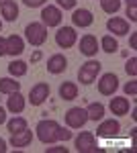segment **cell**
Here are the masks:
<instances>
[{"label":"cell","instance_id":"cell-7","mask_svg":"<svg viewBox=\"0 0 137 153\" xmlns=\"http://www.w3.org/2000/svg\"><path fill=\"white\" fill-rule=\"evenodd\" d=\"M49 92H51V88H49L47 82L35 84L33 88H31V92H29V102H31V106H41L49 98Z\"/></svg>","mask_w":137,"mask_h":153},{"label":"cell","instance_id":"cell-31","mask_svg":"<svg viewBox=\"0 0 137 153\" xmlns=\"http://www.w3.org/2000/svg\"><path fill=\"white\" fill-rule=\"evenodd\" d=\"M125 94H129V96H135L137 94V82H135V80H131V82L125 84Z\"/></svg>","mask_w":137,"mask_h":153},{"label":"cell","instance_id":"cell-13","mask_svg":"<svg viewBox=\"0 0 137 153\" xmlns=\"http://www.w3.org/2000/svg\"><path fill=\"white\" fill-rule=\"evenodd\" d=\"M66 68H68V59H66L64 53H53L51 57L47 59V71H49V74H53V76L64 74Z\"/></svg>","mask_w":137,"mask_h":153},{"label":"cell","instance_id":"cell-33","mask_svg":"<svg viewBox=\"0 0 137 153\" xmlns=\"http://www.w3.org/2000/svg\"><path fill=\"white\" fill-rule=\"evenodd\" d=\"M47 153H68L66 147H47Z\"/></svg>","mask_w":137,"mask_h":153},{"label":"cell","instance_id":"cell-41","mask_svg":"<svg viewBox=\"0 0 137 153\" xmlns=\"http://www.w3.org/2000/svg\"><path fill=\"white\" fill-rule=\"evenodd\" d=\"M0 31H2V21H0Z\"/></svg>","mask_w":137,"mask_h":153},{"label":"cell","instance_id":"cell-14","mask_svg":"<svg viewBox=\"0 0 137 153\" xmlns=\"http://www.w3.org/2000/svg\"><path fill=\"white\" fill-rule=\"evenodd\" d=\"M72 23H74V27L86 29V27H90L94 23V16H92V12L88 8H76L72 12Z\"/></svg>","mask_w":137,"mask_h":153},{"label":"cell","instance_id":"cell-17","mask_svg":"<svg viewBox=\"0 0 137 153\" xmlns=\"http://www.w3.org/2000/svg\"><path fill=\"white\" fill-rule=\"evenodd\" d=\"M23 51H25V41H23V37H19V35L6 37V55L16 57V55H21Z\"/></svg>","mask_w":137,"mask_h":153},{"label":"cell","instance_id":"cell-3","mask_svg":"<svg viewBox=\"0 0 137 153\" xmlns=\"http://www.w3.org/2000/svg\"><path fill=\"white\" fill-rule=\"evenodd\" d=\"M100 70H103V63L98 59H88L86 63H82V68L78 70V80H80V84H84V86L92 84L96 80V76L100 74Z\"/></svg>","mask_w":137,"mask_h":153},{"label":"cell","instance_id":"cell-38","mask_svg":"<svg viewBox=\"0 0 137 153\" xmlns=\"http://www.w3.org/2000/svg\"><path fill=\"white\" fill-rule=\"evenodd\" d=\"M6 151H8V147H6V141L0 137V153H6Z\"/></svg>","mask_w":137,"mask_h":153},{"label":"cell","instance_id":"cell-28","mask_svg":"<svg viewBox=\"0 0 137 153\" xmlns=\"http://www.w3.org/2000/svg\"><path fill=\"white\" fill-rule=\"evenodd\" d=\"M74 135H72V131H70V127H59V131H57V141H70Z\"/></svg>","mask_w":137,"mask_h":153},{"label":"cell","instance_id":"cell-5","mask_svg":"<svg viewBox=\"0 0 137 153\" xmlns=\"http://www.w3.org/2000/svg\"><path fill=\"white\" fill-rule=\"evenodd\" d=\"M74 145H76V151L78 153H94L98 151V145H96V139L90 131H82L80 135L74 139Z\"/></svg>","mask_w":137,"mask_h":153},{"label":"cell","instance_id":"cell-15","mask_svg":"<svg viewBox=\"0 0 137 153\" xmlns=\"http://www.w3.org/2000/svg\"><path fill=\"white\" fill-rule=\"evenodd\" d=\"M25 106H27V98L21 94V90L8 94V100H6V108H8V112H12V114H21V112L25 110Z\"/></svg>","mask_w":137,"mask_h":153},{"label":"cell","instance_id":"cell-4","mask_svg":"<svg viewBox=\"0 0 137 153\" xmlns=\"http://www.w3.org/2000/svg\"><path fill=\"white\" fill-rule=\"evenodd\" d=\"M76 41H78V33H76V29L74 27H59L55 33V43L57 47L61 49H70L76 45Z\"/></svg>","mask_w":137,"mask_h":153},{"label":"cell","instance_id":"cell-36","mask_svg":"<svg viewBox=\"0 0 137 153\" xmlns=\"http://www.w3.org/2000/svg\"><path fill=\"white\" fill-rule=\"evenodd\" d=\"M129 45H131V49L137 47V33H135V31H133V33H131V37H129Z\"/></svg>","mask_w":137,"mask_h":153},{"label":"cell","instance_id":"cell-30","mask_svg":"<svg viewBox=\"0 0 137 153\" xmlns=\"http://www.w3.org/2000/svg\"><path fill=\"white\" fill-rule=\"evenodd\" d=\"M23 4L29 8H43L47 4V0H23Z\"/></svg>","mask_w":137,"mask_h":153},{"label":"cell","instance_id":"cell-16","mask_svg":"<svg viewBox=\"0 0 137 153\" xmlns=\"http://www.w3.org/2000/svg\"><path fill=\"white\" fill-rule=\"evenodd\" d=\"M109 108L117 117H125V114H129V100H127L125 96H113Z\"/></svg>","mask_w":137,"mask_h":153},{"label":"cell","instance_id":"cell-32","mask_svg":"<svg viewBox=\"0 0 137 153\" xmlns=\"http://www.w3.org/2000/svg\"><path fill=\"white\" fill-rule=\"evenodd\" d=\"M127 16H129V21H131V23H137V4L127 6Z\"/></svg>","mask_w":137,"mask_h":153},{"label":"cell","instance_id":"cell-39","mask_svg":"<svg viewBox=\"0 0 137 153\" xmlns=\"http://www.w3.org/2000/svg\"><path fill=\"white\" fill-rule=\"evenodd\" d=\"M127 2V6H131V4H137V0H125Z\"/></svg>","mask_w":137,"mask_h":153},{"label":"cell","instance_id":"cell-9","mask_svg":"<svg viewBox=\"0 0 137 153\" xmlns=\"http://www.w3.org/2000/svg\"><path fill=\"white\" fill-rule=\"evenodd\" d=\"M119 88V78L115 76L113 71L111 74H103L100 80H98V92L103 96H113Z\"/></svg>","mask_w":137,"mask_h":153},{"label":"cell","instance_id":"cell-27","mask_svg":"<svg viewBox=\"0 0 137 153\" xmlns=\"http://www.w3.org/2000/svg\"><path fill=\"white\" fill-rule=\"evenodd\" d=\"M125 71L131 76V78H135V76H137V57H129V59H127Z\"/></svg>","mask_w":137,"mask_h":153},{"label":"cell","instance_id":"cell-12","mask_svg":"<svg viewBox=\"0 0 137 153\" xmlns=\"http://www.w3.org/2000/svg\"><path fill=\"white\" fill-rule=\"evenodd\" d=\"M98 51H100V45H98V39H96L94 35H84L80 39V53L82 55L94 57Z\"/></svg>","mask_w":137,"mask_h":153},{"label":"cell","instance_id":"cell-19","mask_svg":"<svg viewBox=\"0 0 137 153\" xmlns=\"http://www.w3.org/2000/svg\"><path fill=\"white\" fill-rule=\"evenodd\" d=\"M31 141H33V131H29V129L10 135V147H19V149L21 147H29Z\"/></svg>","mask_w":137,"mask_h":153},{"label":"cell","instance_id":"cell-18","mask_svg":"<svg viewBox=\"0 0 137 153\" xmlns=\"http://www.w3.org/2000/svg\"><path fill=\"white\" fill-rule=\"evenodd\" d=\"M0 16L4 21H8V23H14L19 19V4L14 0H8V2L0 4Z\"/></svg>","mask_w":137,"mask_h":153},{"label":"cell","instance_id":"cell-22","mask_svg":"<svg viewBox=\"0 0 137 153\" xmlns=\"http://www.w3.org/2000/svg\"><path fill=\"white\" fill-rule=\"evenodd\" d=\"M21 90V82H16L14 78H0V94H12Z\"/></svg>","mask_w":137,"mask_h":153},{"label":"cell","instance_id":"cell-11","mask_svg":"<svg viewBox=\"0 0 137 153\" xmlns=\"http://www.w3.org/2000/svg\"><path fill=\"white\" fill-rule=\"evenodd\" d=\"M106 29H109V33H113L115 37L129 35V21H127V19H121V16H111V19L106 21Z\"/></svg>","mask_w":137,"mask_h":153},{"label":"cell","instance_id":"cell-37","mask_svg":"<svg viewBox=\"0 0 137 153\" xmlns=\"http://www.w3.org/2000/svg\"><path fill=\"white\" fill-rule=\"evenodd\" d=\"M4 123H6V110L0 106V125H4Z\"/></svg>","mask_w":137,"mask_h":153},{"label":"cell","instance_id":"cell-29","mask_svg":"<svg viewBox=\"0 0 137 153\" xmlns=\"http://www.w3.org/2000/svg\"><path fill=\"white\" fill-rule=\"evenodd\" d=\"M57 8L74 10V8H76V0H57Z\"/></svg>","mask_w":137,"mask_h":153},{"label":"cell","instance_id":"cell-6","mask_svg":"<svg viewBox=\"0 0 137 153\" xmlns=\"http://www.w3.org/2000/svg\"><path fill=\"white\" fill-rule=\"evenodd\" d=\"M86 123H88L86 108H80V106H72L68 112H66V125H68L70 129H82Z\"/></svg>","mask_w":137,"mask_h":153},{"label":"cell","instance_id":"cell-24","mask_svg":"<svg viewBox=\"0 0 137 153\" xmlns=\"http://www.w3.org/2000/svg\"><path fill=\"white\" fill-rule=\"evenodd\" d=\"M98 45L103 49L104 53H115L117 49H119V41H117V37L113 35H104L100 41H98Z\"/></svg>","mask_w":137,"mask_h":153},{"label":"cell","instance_id":"cell-25","mask_svg":"<svg viewBox=\"0 0 137 153\" xmlns=\"http://www.w3.org/2000/svg\"><path fill=\"white\" fill-rule=\"evenodd\" d=\"M6 129H8V133L10 135H14V133H21V131L27 129V120H25L23 117H12L8 123H6Z\"/></svg>","mask_w":137,"mask_h":153},{"label":"cell","instance_id":"cell-8","mask_svg":"<svg viewBox=\"0 0 137 153\" xmlns=\"http://www.w3.org/2000/svg\"><path fill=\"white\" fill-rule=\"evenodd\" d=\"M61 19H64V14H61V8H57V6H43V10H41V23L45 25V27H59L61 25Z\"/></svg>","mask_w":137,"mask_h":153},{"label":"cell","instance_id":"cell-21","mask_svg":"<svg viewBox=\"0 0 137 153\" xmlns=\"http://www.w3.org/2000/svg\"><path fill=\"white\" fill-rule=\"evenodd\" d=\"M86 114H88V120H103L104 118V104L103 102H90L88 108H86Z\"/></svg>","mask_w":137,"mask_h":153},{"label":"cell","instance_id":"cell-35","mask_svg":"<svg viewBox=\"0 0 137 153\" xmlns=\"http://www.w3.org/2000/svg\"><path fill=\"white\" fill-rule=\"evenodd\" d=\"M41 57H43V53H41L39 49H37V51H33V55H31V63H37Z\"/></svg>","mask_w":137,"mask_h":153},{"label":"cell","instance_id":"cell-1","mask_svg":"<svg viewBox=\"0 0 137 153\" xmlns=\"http://www.w3.org/2000/svg\"><path fill=\"white\" fill-rule=\"evenodd\" d=\"M37 139L43 143V145H51V143L57 141V131H59V123L51 120V118H43L37 123Z\"/></svg>","mask_w":137,"mask_h":153},{"label":"cell","instance_id":"cell-23","mask_svg":"<svg viewBox=\"0 0 137 153\" xmlns=\"http://www.w3.org/2000/svg\"><path fill=\"white\" fill-rule=\"evenodd\" d=\"M27 70H29V65L23 59H14L12 63H8V74H10L12 78H23L25 74H27Z\"/></svg>","mask_w":137,"mask_h":153},{"label":"cell","instance_id":"cell-34","mask_svg":"<svg viewBox=\"0 0 137 153\" xmlns=\"http://www.w3.org/2000/svg\"><path fill=\"white\" fill-rule=\"evenodd\" d=\"M2 55H6V39L4 37H0V57Z\"/></svg>","mask_w":137,"mask_h":153},{"label":"cell","instance_id":"cell-26","mask_svg":"<svg viewBox=\"0 0 137 153\" xmlns=\"http://www.w3.org/2000/svg\"><path fill=\"white\" fill-rule=\"evenodd\" d=\"M100 8H103L106 14H115L121 8V0H100Z\"/></svg>","mask_w":137,"mask_h":153},{"label":"cell","instance_id":"cell-20","mask_svg":"<svg viewBox=\"0 0 137 153\" xmlns=\"http://www.w3.org/2000/svg\"><path fill=\"white\" fill-rule=\"evenodd\" d=\"M57 92H59V98H61V100H76V98H78V84L61 82Z\"/></svg>","mask_w":137,"mask_h":153},{"label":"cell","instance_id":"cell-40","mask_svg":"<svg viewBox=\"0 0 137 153\" xmlns=\"http://www.w3.org/2000/svg\"><path fill=\"white\" fill-rule=\"evenodd\" d=\"M4 2H8V0H0V4H4Z\"/></svg>","mask_w":137,"mask_h":153},{"label":"cell","instance_id":"cell-2","mask_svg":"<svg viewBox=\"0 0 137 153\" xmlns=\"http://www.w3.org/2000/svg\"><path fill=\"white\" fill-rule=\"evenodd\" d=\"M25 37L33 47H41L47 41V27L43 23H29L25 27Z\"/></svg>","mask_w":137,"mask_h":153},{"label":"cell","instance_id":"cell-10","mask_svg":"<svg viewBox=\"0 0 137 153\" xmlns=\"http://www.w3.org/2000/svg\"><path fill=\"white\" fill-rule=\"evenodd\" d=\"M119 131H121V123L117 118H109V120H100V125L96 129V135L103 137V139H113V137L119 135Z\"/></svg>","mask_w":137,"mask_h":153}]
</instances>
